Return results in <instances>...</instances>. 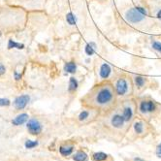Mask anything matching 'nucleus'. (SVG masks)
Returning a JSON list of instances; mask_svg holds the SVG:
<instances>
[{"mask_svg": "<svg viewBox=\"0 0 161 161\" xmlns=\"http://www.w3.org/2000/svg\"><path fill=\"white\" fill-rule=\"evenodd\" d=\"M112 73V68L108 63H102L99 68V77L102 80H107Z\"/></svg>", "mask_w": 161, "mask_h": 161, "instance_id": "nucleus-9", "label": "nucleus"}, {"mask_svg": "<svg viewBox=\"0 0 161 161\" xmlns=\"http://www.w3.org/2000/svg\"><path fill=\"white\" fill-rule=\"evenodd\" d=\"M95 51H96V44H95V43H93V42L88 43V44L85 46V53H87V56H92V54L95 53Z\"/></svg>", "mask_w": 161, "mask_h": 161, "instance_id": "nucleus-14", "label": "nucleus"}, {"mask_svg": "<svg viewBox=\"0 0 161 161\" xmlns=\"http://www.w3.org/2000/svg\"><path fill=\"white\" fill-rule=\"evenodd\" d=\"M78 87H79V83L76 78L72 77L69 80V85H68V91L69 92H74L78 90Z\"/></svg>", "mask_w": 161, "mask_h": 161, "instance_id": "nucleus-12", "label": "nucleus"}, {"mask_svg": "<svg viewBox=\"0 0 161 161\" xmlns=\"http://www.w3.org/2000/svg\"><path fill=\"white\" fill-rule=\"evenodd\" d=\"M64 71L67 72V73H70V74H74L76 73L77 71V65L76 63L71 61V62H67L64 66Z\"/></svg>", "mask_w": 161, "mask_h": 161, "instance_id": "nucleus-13", "label": "nucleus"}, {"mask_svg": "<svg viewBox=\"0 0 161 161\" xmlns=\"http://www.w3.org/2000/svg\"><path fill=\"white\" fill-rule=\"evenodd\" d=\"M134 85L135 87L138 88H142L145 87L146 85V78L143 76H140V75H137V76L134 77Z\"/></svg>", "mask_w": 161, "mask_h": 161, "instance_id": "nucleus-11", "label": "nucleus"}, {"mask_svg": "<svg viewBox=\"0 0 161 161\" xmlns=\"http://www.w3.org/2000/svg\"><path fill=\"white\" fill-rule=\"evenodd\" d=\"M74 151V146H60L59 151L60 154L63 155V156H68L70 155Z\"/></svg>", "mask_w": 161, "mask_h": 161, "instance_id": "nucleus-15", "label": "nucleus"}, {"mask_svg": "<svg viewBox=\"0 0 161 161\" xmlns=\"http://www.w3.org/2000/svg\"><path fill=\"white\" fill-rule=\"evenodd\" d=\"M13 48H17V49H19V50H22V49L24 48V45L21 44V43H17L14 41V40L10 39L9 42H8V49H13Z\"/></svg>", "mask_w": 161, "mask_h": 161, "instance_id": "nucleus-19", "label": "nucleus"}, {"mask_svg": "<svg viewBox=\"0 0 161 161\" xmlns=\"http://www.w3.org/2000/svg\"><path fill=\"white\" fill-rule=\"evenodd\" d=\"M28 115L27 114H21L19 115L18 117H16L15 119L12 120V123L13 125H16V126H19V125H22L25 123L28 120Z\"/></svg>", "mask_w": 161, "mask_h": 161, "instance_id": "nucleus-10", "label": "nucleus"}, {"mask_svg": "<svg viewBox=\"0 0 161 161\" xmlns=\"http://www.w3.org/2000/svg\"><path fill=\"white\" fill-rule=\"evenodd\" d=\"M5 72H6V69H5L4 65L0 63V76H1V75H3V74H5Z\"/></svg>", "mask_w": 161, "mask_h": 161, "instance_id": "nucleus-26", "label": "nucleus"}, {"mask_svg": "<svg viewBox=\"0 0 161 161\" xmlns=\"http://www.w3.org/2000/svg\"><path fill=\"white\" fill-rule=\"evenodd\" d=\"M134 161H145V160H143V159H141V158H135Z\"/></svg>", "mask_w": 161, "mask_h": 161, "instance_id": "nucleus-29", "label": "nucleus"}, {"mask_svg": "<svg viewBox=\"0 0 161 161\" xmlns=\"http://www.w3.org/2000/svg\"><path fill=\"white\" fill-rule=\"evenodd\" d=\"M14 75H15V80H19L22 78V75H21V74H19L17 71L15 72V73H14Z\"/></svg>", "mask_w": 161, "mask_h": 161, "instance_id": "nucleus-27", "label": "nucleus"}, {"mask_svg": "<svg viewBox=\"0 0 161 161\" xmlns=\"http://www.w3.org/2000/svg\"><path fill=\"white\" fill-rule=\"evenodd\" d=\"M145 17L146 16L144 15V14H142L137 9V7L129 9L125 14L126 21L131 22V24H138V22H141L145 19Z\"/></svg>", "mask_w": 161, "mask_h": 161, "instance_id": "nucleus-3", "label": "nucleus"}, {"mask_svg": "<svg viewBox=\"0 0 161 161\" xmlns=\"http://www.w3.org/2000/svg\"><path fill=\"white\" fill-rule=\"evenodd\" d=\"M27 129L30 134L38 135L42 132V125L37 119H30L27 122Z\"/></svg>", "mask_w": 161, "mask_h": 161, "instance_id": "nucleus-7", "label": "nucleus"}, {"mask_svg": "<svg viewBox=\"0 0 161 161\" xmlns=\"http://www.w3.org/2000/svg\"><path fill=\"white\" fill-rule=\"evenodd\" d=\"M156 155L159 158H161V143L159 145L157 146V149H156Z\"/></svg>", "mask_w": 161, "mask_h": 161, "instance_id": "nucleus-25", "label": "nucleus"}, {"mask_svg": "<svg viewBox=\"0 0 161 161\" xmlns=\"http://www.w3.org/2000/svg\"><path fill=\"white\" fill-rule=\"evenodd\" d=\"M108 155L104 152H96L92 155V159L94 161H105L107 159Z\"/></svg>", "mask_w": 161, "mask_h": 161, "instance_id": "nucleus-18", "label": "nucleus"}, {"mask_svg": "<svg viewBox=\"0 0 161 161\" xmlns=\"http://www.w3.org/2000/svg\"><path fill=\"white\" fill-rule=\"evenodd\" d=\"M75 161H87V154L85 151H78L73 156Z\"/></svg>", "mask_w": 161, "mask_h": 161, "instance_id": "nucleus-16", "label": "nucleus"}, {"mask_svg": "<svg viewBox=\"0 0 161 161\" xmlns=\"http://www.w3.org/2000/svg\"><path fill=\"white\" fill-rule=\"evenodd\" d=\"M156 17H157L158 19H161V9H160L159 11H158V13H157Z\"/></svg>", "mask_w": 161, "mask_h": 161, "instance_id": "nucleus-28", "label": "nucleus"}, {"mask_svg": "<svg viewBox=\"0 0 161 161\" xmlns=\"http://www.w3.org/2000/svg\"><path fill=\"white\" fill-rule=\"evenodd\" d=\"M125 122L126 120L124 119V117L122 116V114H119V113L114 114L110 119V124L115 129H121L124 126Z\"/></svg>", "mask_w": 161, "mask_h": 161, "instance_id": "nucleus-5", "label": "nucleus"}, {"mask_svg": "<svg viewBox=\"0 0 161 161\" xmlns=\"http://www.w3.org/2000/svg\"><path fill=\"white\" fill-rule=\"evenodd\" d=\"M133 128H134L135 133H137V134H143L144 133V129H145V127H144V122H142V121H136L133 124Z\"/></svg>", "mask_w": 161, "mask_h": 161, "instance_id": "nucleus-17", "label": "nucleus"}, {"mask_svg": "<svg viewBox=\"0 0 161 161\" xmlns=\"http://www.w3.org/2000/svg\"><path fill=\"white\" fill-rule=\"evenodd\" d=\"M25 148L26 149H33L35 148L36 146H38V142L37 141H31V140H27L24 144Z\"/></svg>", "mask_w": 161, "mask_h": 161, "instance_id": "nucleus-22", "label": "nucleus"}, {"mask_svg": "<svg viewBox=\"0 0 161 161\" xmlns=\"http://www.w3.org/2000/svg\"><path fill=\"white\" fill-rule=\"evenodd\" d=\"M115 91L117 93V96L123 97L126 96L131 91L130 82L125 76H120L117 78L116 83H115Z\"/></svg>", "mask_w": 161, "mask_h": 161, "instance_id": "nucleus-2", "label": "nucleus"}, {"mask_svg": "<svg viewBox=\"0 0 161 161\" xmlns=\"http://www.w3.org/2000/svg\"><path fill=\"white\" fill-rule=\"evenodd\" d=\"M90 111H87V110H83L82 112L80 113V115H79V120L80 121H84V120H85L87 119V117H90Z\"/></svg>", "mask_w": 161, "mask_h": 161, "instance_id": "nucleus-21", "label": "nucleus"}, {"mask_svg": "<svg viewBox=\"0 0 161 161\" xmlns=\"http://www.w3.org/2000/svg\"><path fill=\"white\" fill-rule=\"evenodd\" d=\"M117 93L111 83L96 85L82 99L83 105L97 111H110L117 102Z\"/></svg>", "mask_w": 161, "mask_h": 161, "instance_id": "nucleus-1", "label": "nucleus"}, {"mask_svg": "<svg viewBox=\"0 0 161 161\" xmlns=\"http://www.w3.org/2000/svg\"><path fill=\"white\" fill-rule=\"evenodd\" d=\"M122 116L124 117L126 122L131 121L132 119H133V117H134V107L130 104V103H128V104H126L125 106H123Z\"/></svg>", "mask_w": 161, "mask_h": 161, "instance_id": "nucleus-8", "label": "nucleus"}, {"mask_svg": "<svg viewBox=\"0 0 161 161\" xmlns=\"http://www.w3.org/2000/svg\"><path fill=\"white\" fill-rule=\"evenodd\" d=\"M66 21L70 25H75L77 22V18L73 13H68L66 16Z\"/></svg>", "mask_w": 161, "mask_h": 161, "instance_id": "nucleus-20", "label": "nucleus"}, {"mask_svg": "<svg viewBox=\"0 0 161 161\" xmlns=\"http://www.w3.org/2000/svg\"><path fill=\"white\" fill-rule=\"evenodd\" d=\"M156 104L152 100H142L139 104V112L142 115L152 114L156 111Z\"/></svg>", "mask_w": 161, "mask_h": 161, "instance_id": "nucleus-4", "label": "nucleus"}, {"mask_svg": "<svg viewBox=\"0 0 161 161\" xmlns=\"http://www.w3.org/2000/svg\"><path fill=\"white\" fill-rule=\"evenodd\" d=\"M30 100V97L24 94V95H21V96H18L17 98L14 100V107H15L17 110H22L26 107V105L28 104Z\"/></svg>", "mask_w": 161, "mask_h": 161, "instance_id": "nucleus-6", "label": "nucleus"}, {"mask_svg": "<svg viewBox=\"0 0 161 161\" xmlns=\"http://www.w3.org/2000/svg\"><path fill=\"white\" fill-rule=\"evenodd\" d=\"M152 48L153 50H155L158 53H161V43L160 42H157V41H153L152 42Z\"/></svg>", "mask_w": 161, "mask_h": 161, "instance_id": "nucleus-23", "label": "nucleus"}, {"mask_svg": "<svg viewBox=\"0 0 161 161\" xmlns=\"http://www.w3.org/2000/svg\"><path fill=\"white\" fill-rule=\"evenodd\" d=\"M11 104L10 100L7 98H0V106L1 107H7Z\"/></svg>", "mask_w": 161, "mask_h": 161, "instance_id": "nucleus-24", "label": "nucleus"}]
</instances>
